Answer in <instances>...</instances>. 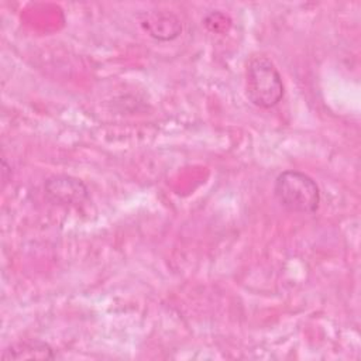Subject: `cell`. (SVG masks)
<instances>
[{
  "label": "cell",
  "instance_id": "obj_4",
  "mask_svg": "<svg viewBox=\"0 0 361 361\" xmlns=\"http://www.w3.org/2000/svg\"><path fill=\"white\" fill-rule=\"evenodd\" d=\"M141 25L152 38L159 41H171L176 38L182 31V25L178 17L165 11H151L145 14Z\"/></svg>",
  "mask_w": 361,
  "mask_h": 361
},
{
  "label": "cell",
  "instance_id": "obj_2",
  "mask_svg": "<svg viewBox=\"0 0 361 361\" xmlns=\"http://www.w3.org/2000/svg\"><path fill=\"white\" fill-rule=\"evenodd\" d=\"M276 202L290 213H314L320 204V189L313 178L300 171H283L274 183Z\"/></svg>",
  "mask_w": 361,
  "mask_h": 361
},
{
  "label": "cell",
  "instance_id": "obj_5",
  "mask_svg": "<svg viewBox=\"0 0 361 361\" xmlns=\"http://www.w3.org/2000/svg\"><path fill=\"white\" fill-rule=\"evenodd\" d=\"M56 358L55 350L45 341L27 340L13 343L1 353L3 361H21V360H54Z\"/></svg>",
  "mask_w": 361,
  "mask_h": 361
},
{
  "label": "cell",
  "instance_id": "obj_3",
  "mask_svg": "<svg viewBox=\"0 0 361 361\" xmlns=\"http://www.w3.org/2000/svg\"><path fill=\"white\" fill-rule=\"evenodd\" d=\"M44 193L54 204H80L89 199L87 186L71 175H54L44 182Z\"/></svg>",
  "mask_w": 361,
  "mask_h": 361
},
{
  "label": "cell",
  "instance_id": "obj_1",
  "mask_svg": "<svg viewBox=\"0 0 361 361\" xmlns=\"http://www.w3.org/2000/svg\"><path fill=\"white\" fill-rule=\"evenodd\" d=\"M285 93L282 76L275 63L264 56H252L245 69V96L259 109L276 106Z\"/></svg>",
  "mask_w": 361,
  "mask_h": 361
}]
</instances>
